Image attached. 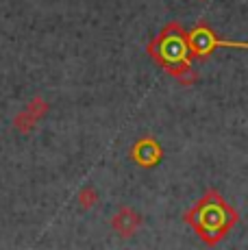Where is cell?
Wrapping results in <instances>:
<instances>
[{
  "mask_svg": "<svg viewBox=\"0 0 248 250\" xmlns=\"http://www.w3.org/2000/svg\"><path fill=\"white\" fill-rule=\"evenodd\" d=\"M140 227H142V215L137 213L135 209H131V207H122V209L111 218V229L124 239L133 237Z\"/></svg>",
  "mask_w": 248,
  "mask_h": 250,
  "instance_id": "obj_4",
  "label": "cell"
},
{
  "mask_svg": "<svg viewBox=\"0 0 248 250\" xmlns=\"http://www.w3.org/2000/svg\"><path fill=\"white\" fill-rule=\"evenodd\" d=\"M185 42H187L189 57H196V59H205V57H209L216 48H220V46L244 48V50H248L246 42H222V40H218L216 33H213L205 22H200L192 33H185Z\"/></svg>",
  "mask_w": 248,
  "mask_h": 250,
  "instance_id": "obj_3",
  "label": "cell"
},
{
  "mask_svg": "<svg viewBox=\"0 0 248 250\" xmlns=\"http://www.w3.org/2000/svg\"><path fill=\"white\" fill-rule=\"evenodd\" d=\"M200 2H205V0H200Z\"/></svg>",
  "mask_w": 248,
  "mask_h": 250,
  "instance_id": "obj_9",
  "label": "cell"
},
{
  "mask_svg": "<svg viewBox=\"0 0 248 250\" xmlns=\"http://www.w3.org/2000/svg\"><path fill=\"white\" fill-rule=\"evenodd\" d=\"M146 52L161 65L168 74H172L176 81L192 72L189 65V52H187V42H185V28L176 22H170L159 37L146 46Z\"/></svg>",
  "mask_w": 248,
  "mask_h": 250,
  "instance_id": "obj_2",
  "label": "cell"
},
{
  "mask_svg": "<svg viewBox=\"0 0 248 250\" xmlns=\"http://www.w3.org/2000/svg\"><path fill=\"white\" fill-rule=\"evenodd\" d=\"M131 159L142 167H152L161 159V148L152 137H144L131 148Z\"/></svg>",
  "mask_w": 248,
  "mask_h": 250,
  "instance_id": "obj_5",
  "label": "cell"
},
{
  "mask_svg": "<svg viewBox=\"0 0 248 250\" xmlns=\"http://www.w3.org/2000/svg\"><path fill=\"white\" fill-rule=\"evenodd\" d=\"M35 124H37V120L33 118L26 109H24V111H20L16 118H13V126H16L20 133H31L33 128H35Z\"/></svg>",
  "mask_w": 248,
  "mask_h": 250,
  "instance_id": "obj_6",
  "label": "cell"
},
{
  "mask_svg": "<svg viewBox=\"0 0 248 250\" xmlns=\"http://www.w3.org/2000/svg\"><path fill=\"white\" fill-rule=\"evenodd\" d=\"M185 222L192 224V229L207 246H213L233 229V224L237 222V213L216 189H209L196 207L185 213Z\"/></svg>",
  "mask_w": 248,
  "mask_h": 250,
  "instance_id": "obj_1",
  "label": "cell"
},
{
  "mask_svg": "<svg viewBox=\"0 0 248 250\" xmlns=\"http://www.w3.org/2000/svg\"><path fill=\"white\" fill-rule=\"evenodd\" d=\"M26 111L33 115V118L37 120V122H40L41 118H44L46 113H48V103H46L44 98H40V96H35V98L31 100V103L26 104Z\"/></svg>",
  "mask_w": 248,
  "mask_h": 250,
  "instance_id": "obj_8",
  "label": "cell"
},
{
  "mask_svg": "<svg viewBox=\"0 0 248 250\" xmlns=\"http://www.w3.org/2000/svg\"><path fill=\"white\" fill-rule=\"evenodd\" d=\"M76 203L83 207L85 211L92 209V207L98 203V194H96V189H94V187H83V189L79 191V196H76Z\"/></svg>",
  "mask_w": 248,
  "mask_h": 250,
  "instance_id": "obj_7",
  "label": "cell"
}]
</instances>
